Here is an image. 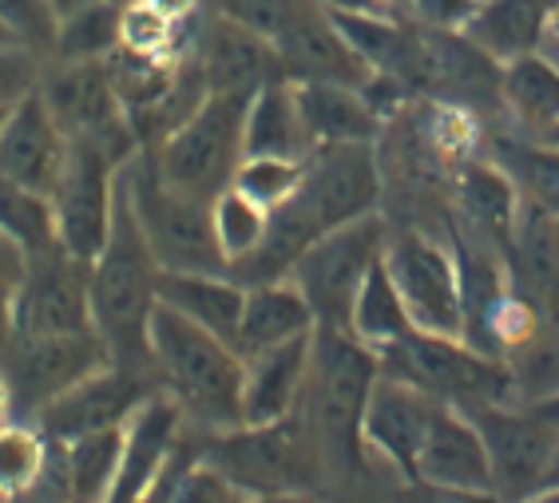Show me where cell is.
<instances>
[{
    "label": "cell",
    "instance_id": "1",
    "mask_svg": "<svg viewBox=\"0 0 559 503\" xmlns=\"http://www.w3.org/2000/svg\"><path fill=\"white\" fill-rule=\"evenodd\" d=\"M159 262L151 254L135 206H131L123 167L116 187V218L104 250L92 262V322L116 364L147 369L151 364V313L159 306Z\"/></svg>",
    "mask_w": 559,
    "mask_h": 503
},
{
    "label": "cell",
    "instance_id": "2",
    "mask_svg": "<svg viewBox=\"0 0 559 503\" xmlns=\"http://www.w3.org/2000/svg\"><path fill=\"white\" fill-rule=\"evenodd\" d=\"M151 369L159 373L163 393L175 396L183 417L206 429L226 432L242 424V381L247 361L218 333L187 322L171 306H155L151 313Z\"/></svg>",
    "mask_w": 559,
    "mask_h": 503
},
{
    "label": "cell",
    "instance_id": "3",
    "mask_svg": "<svg viewBox=\"0 0 559 503\" xmlns=\"http://www.w3.org/2000/svg\"><path fill=\"white\" fill-rule=\"evenodd\" d=\"M377 361H381V373L401 376L464 412L485 405H516L512 364L464 337L413 330L389 349H381Z\"/></svg>",
    "mask_w": 559,
    "mask_h": 503
},
{
    "label": "cell",
    "instance_id": "4",
    "mask_svg": "<svg viewBox=\"0 0 559 503\" xmlns=\"http://www.w3.org/2000/svg\"><path fill=\"white\" fill-rule=\"evenodd\" d=\"M123 182H128L131 206L140 218L147 247L159 262V270H179V274H230L223 247L215 238V218L211 203L175 191L159 179L151 151L143 147L131 163H123Z\"/></svg>",
    "mask_w": 559,
    "mask_h": 503
},
{
    "label": "cell",
    "instance_id": "5",
    "mask_svg": "<svg viewBox=\"0 0 559 503\" xmlns=\"http://www.w3.org/2000/svg\"><path fill=\"white\" fill-rule=\"evenodd\" d=\"M247 104L238 96H211L179 123V128L159 140L151 151L155 171L167 187L215 203L218 194L235 182L238 163H242V123H247Z\"/></svg>",
    "mask_w": 559,
    "mask_h": 503
},
{
    "label": "cell",
    "instance_id": "6",
    "mask_svg": "<svg viewBox=\"0 0 559 503\" xmlns=\"http://www.w3.org/2000/svg\"><path fill=\"white\" fill-rule=\"evenodd\" d=\"M40 96L68 143H84L116 163H131L143 151L104 60H56L44 72Z\"/></svg>",
    "mask_w": 559,
    "mask_h": 503
},
{
    "label": "cell",
    "instance_id": "7",
    "mask_svg": "<svg viewBox=\"0 0 559 503\" xmlns=\"http://www.w3.org/2000/svg\"><path fill=\"white\" fill-rule=\"evenodd\" d=\"M385 242L389 230L381 215H366L313 238L310 250L290 270V282L306 294L318 325L349 330V310H354L357 289L366 286L369 270L381 262Z\"/></svg>",
    "mask_w": 559,
    "mask_h": 503
},
{
    "label": "cell",
    "instance_id": "8",
    "mask_svg": "<svg viewBox=\"0 0 559 503\" xmlns=\"http://www.w3.org/2000/svg\"><path fill=\"white\" fill-rule=\"evenodd\" d=\"M381 361L369 345H361L349 330L318 325L313 333V373L310 405L318 432L325 444H334L342 456L361 452V417H366L369 393H373Z\"/></svg>",
    "mask_w": 559,
    "mask_h": 503
},
{
    "label": "cell",
    "instance_id": "9",
    "mask_svg": "<svg viewBox=\"0 0 559 503\" xmlns=\"http://www.w3.org/2000/svg\"><path fill=\"white\" fill-rule=\"evenodd\" d=\"M203 460L215 464L247 495L306 492L313 480V444L298 412L274 424H238L218 432Z\"/></svg>",
    "mask_w": 559,
    "mask_h": 503
},
{
    "label": "cell",
    "instance_id": "10",
    "mask_svg": "<svg viewBox=\"0 0 559 503\" xmlns=\"http://www.w3.org/2000/svg\"><path fill=\"white\" fill-rule=\"evenodd\" d=\"M385 266L409 306L417 330L464 337L468 333V306H464V274L456 258L429 238L425 230H397L385 242ZM468 342V337H464Z\"/></svg>",
    "mask_w": 559,
    "mask_h": 503
},
{
    "label": "cell",
    "instance_id": "11",
    "mask_svg": "<svg viewBox=\"0 0 559 503\" xmlns=\"http://www.w3.org/2000/svg\"><path fill=\"white\" fill-rule=\"evenodd\" d=\"M96 330L92 322V262H80L60 242L28 254L24 282L12 298L9 337H64Z\"/></svg>",
    "mask_w": 559,
    "mask_h": 503
},
{
    "label": "cell",
    "instance_id": "12",
    "mask_svg": "<svg viewBox=\"0 0 559 503\" xmlns=\"http://www.w3.org/2000/svg\"><path fill=\"white\" fill-rule=\"evenodd\" d=\"M0 364L9 376L16 412L36 417L60 393L111 364V354L96 330L64 333V337H9V357Z\"/></svg>",
    "mask_w": 559,
    "mask_h": 503
},
{
    "label": "cell",
    "instance_id": "13",
    "mask_svg": "<svg viewBox=\"0 0 559 503\" xmlns=\"http://www.w3.org/2000/svg\"><path fill=\"white\" fill-rule=\"evenodd\" d=\"M473 420L485 432L492 460V492L504 503H520L548 483L559 448V429L527 405L473 408Z\"/></svg>",
    "mask_w": 559,
    "mask_h": 503
},
{
    "label": "cell",
    "instance_id": "14",
    "mask_svg": "<svg viewBox=\"0 0 559 503\" xmlns=\"http://www.w3.org/2000/svg\"><path fill=\"white\" fill-rule=\"evenodd\" d=\"M119 167L111 155L84 143H72L68 167L52 191V215H56V242L75 254L80 262H96L111 235L116 218V187Z\"/></svg>",
    "mask_w": 559,
    "mask_h": 503
},
{
    "label": "cell",
    "instance_id": "15",
    "mask_svg": "<svg viewBox=\"0 0 559 503\" xmlns=\"http://www.w3.org/2000/svg\"><path fill=\"white\" fill-rule=\"evenodd\" d=\"M318 230L357 223L377 215L381 199V171H377L373 143H345V147H318L306 159V179L294 194Z\"/></svg>",
    "mask_w": 559,
    "mask_h": 503
},
{
    "label": "cell",
    "instance_id": "16",
    "mask_svg": "<svg viewBox=\"0 0 559 503\" xmlns=\"http://www.w3.org/2000/svg\"><path fill=\"white\" fill-rule=\"evenodd\" d=\"M147 396L151 388L143 385L140 369L111 361L99 373L84 376L68 393H60L52 405H44L36 412V429L52 440V444H68V440L87 436V432L123 429Z\"/></svg>",
    "mask_w": 559,
    "mask_h": 503
},
{
    "label": "cell",
    "instance_id": "17",
    "mask_svg": "<svg viewBox=\"0 0 559 503\" xmlns=\"http://www.w3.org/2000/svg\"><path fill=\"white\" fill-rule=\"evenodd\" d=\"M437 408H441V400L425 388L409 385L393 373H381L373 393H369L366 417H361V448L373 452L381 464H389L401 480H413L417 452L425 444V432H429Z\"/></svg>",
    "mask_w": 559,
    "mask_h": 503
},
{
    "label": "cell",
    "instance_id": "18",
    "mask_svg": "<svg viewBox=\"0 0 559 503\" xmlns=\"http://www.w3.org/2000/svg\"><path fill=\"white\" fill-rule=\"evenodd\" d=\"M68 155H72V143L60 131L40 92L21 99L0 123V175L28 191L52 199L56 182L68 167Z\"/></svg>",
    "mask_w": 559,
    "mask_h": 503
},
{
    "label": "cell",
    "instance_id": "19",
    "mask_svg": "<svg viewBox=\"0 0 559 503\" xmlns=\"http://www.w3.org/2000/svg\"><path fill=\"white\" fill-rule=\"evenodd\" d=\"M270 44L278 52L286 80H334V84H354V87H366L373 80L369 64L345 44L334 16L318 0H306L294 12V21Z\"/></svg>",
    "mask_w": 559,
    "mask_h": 503
},
{
    "label": "cell",
    "instance_id": "20",
    "mask_svg": "<svg viewBox=\"0 0 559 503\" xmlns=\"http://www.w3.org/2000/svg\"><path fill=\"white\" fill-rule=\"evenodd\" d=\"M409 483L492 492V460H488L485 432L473 420V412L441 400L417 452V468H413Z\"/></svg>",
    "mask_w": 559,
    "mask_h": 503
},
{
    "label": "cell",
    "instance_id": "21",
    "mask_svg": "<svg viewBox=\"0 0 559 503\" xmlns=\"http://www.w3.org/2000/svg\"><path fill=\"white\" fill-rule=\"evenodd\" d=\"M318 333V330H313ZM313 333L247 357L242 381V424H274L298 412L301 396L310 393L313 373Z\"/></svg>",
    "mask_w": 559,
    "mask_h": 503
},
{
    "label": "cell",
    "instance_id": "22",
    "mask_svg": "<svg viewBox=\"0 0 559 503\" xmlns=\"http://www.w3.org/2000/svg\"><path fill=\"white\" fill-rule=\"evenodd\" d=\"M199 68H203L206 87L215 96L238 99H250L259 87L274 84V80H286L274 44L254 33V28H247V24L226 21V16H215L211 28H206Z\"/></svg>",
    "mask_w": 559,
    "mask_h": 503
},
{
    "label": "cell",
    "instance_id": "23",
    "mask_svg": "<svg viewBox=\"0 0 559 503\" xmlns=\"http://www.w3.org/2000/svg\"><path fill=\"white\" fill-rule=\"evenodd\" d=\"M301 123L310 147H345V143H377L381 108L366 87L334 84V80H294Z\"/></svg>",
    "mask_w": 559,
    "mask_h": 503
},
{
    "label": "cell",
    "instance_id": "24",
    "mask_svg": "<svg viewBox=\"0 0 559 503\" xmlns=\"http://www.w3.org/2000/svg\"><path fill=\"white\" fill-rule=\"evenodd\" d=\"M504 262L512 274V294L527 301L544 322L559 318V218L524 203Z\"/></svg>",
    "mask_w": 559,
    "mask_h": 503
},
{
    "label": "cell",
    "instance_id": "25",
    "mask_svg": "<svg viewBox=\"0 0 559 503\" xmlns=\"http://www.w3.org/2000/svg\"><path fill=\"white\" fill-rule=\"evenodd\" d=\"M313 330H318V318H313L306 294L290 278L259 282V286H247V306H242L235 349L247 361L262 349H274V345L294 342V337Z\"/></svg>",
    "mask_w": 559,
    "mask_h": 503
},
{
    "label": "cell",
    "instance_id": "26",
    "mask_svg": "<svg viewBox=\"0 0 559 503\" xmlns=\"http://www.w3.org/2000/svg\"><path fill=\"white\" fill-rule=\"evenodd\" d=\"M159 301L183 313L187 322L218 333L223 342H238L242 325V306H247V286L235 274H179L163 270L159 274Z\"/></svg>",
    "mask_w": 559,
    "mask_h": 503
},
{
    "label": "cell",
    "instance_id": "27",
    "mask_svg": "<svg viewBox=\"0 0 559 503\" xmlns=\"http://www.w3.org/2000/svg\"><path fill=\"white\" fill-rule=\"evenodd\" d=\"M456 203L476 238H488L492 247L508 250L516 235L520 211H524V194L500 163H464L456 175Z\"/></svg>",
    "mask_w": 559,
    "mask_h": 503
},
{
    "label": "cell",
    "instance_id": "28",
    "mask_svg": "<svg viewBox=\"0 0 559 503\" xmlns=\"http://www.w3.org/2000/svg\"><path fill=\"white\" fill-rule=\"evenodd\" d=\"M242 159L250 155H274V159H310V135L301 123L294 80H274L259 87L247 104V123H242Z\"/></svg>",
    "mask_w": 559,
    "mask_h": 503
},
{
    "label": "cell",
    "instance_id": "29",
    "mask_svg": "<svg viewBox=\"0 0 559 503\" xmlns=\"http://www.w3.org/2000/svg\"><path fill=\"white\" fill-rule=\"evenodd\" d=\"M500 104L524 131L551 140L559 131V64L544 52L508 60L500 75Z\"/></svg>",
    "mask_w": 559,
    "mask_h": 503
},
{
    "label": "cell",
    "instance_id": "30",
    "mask_svg": "<svg viewBox=\"0 0 559 503\" xmlns=\"http://www.w3.org/2000/svg\"><path fill=\"white\" fill-rule=\"evenodd\" d=\"M548 16L551 0H485L464 36L508 64L516 56L539 52V40L548 36Z\"/></svg>",
    "mask_w": 559,
    "mask_h": 503
},
{
    "label": "cell",
    "instance_id": "31",
    "mask_svg": "<svg viewBox=\"0 0 559 503\" xmlns=\"http://www.w3.org/2000/svg\"><path fill=\"white\" fill-rule=\"evenodd\" d=\"M64 503H111L123 468V429H104L60 444Z\"/></svg>",
    "mask_w": 559,
    "mask_h": 503
},
{
    "label": "cell",
    "instance_id": "32",
    "mask_svg": "<svg viewBox=\"0 0 559 503\" xmlns=\"http://www.w3.org/2000/svg\"><path fill=\"white\" fill-rule=\"evenodd\" d=\"M413 330L417 325L409 318V306L401 298L397 282H393V274L385 266V254H381V262L369 270L366 286L357 289L354 310H349V333L361 345H369L373 354H381V349H389V345L401 342Z\"/></svg>",
    "mask_w": 559,
    "mask_h": 503
},
{
    "label": "cell",
    "instance_id": "33",
    "mask_svg": "<svg viewBox=\"0 0 559 503\" xmlns=\"http://www.w3.org/2000/svg\"><path fill=\"white\" fill-rule=\"evenodd\" d=\"M500 167L512 175L524 203L559 218V140L500 143Z\"/></svg>",
    "mask_w": 559,
    "mask_h": 503
},
{
    "label": "cell",
    "instance_id": "34",
    "mask_svg": "<svg viewBox=\"0 0 559 503\" xmlns=\"http://www.w3.org/2000/svg\"><path fill=\"white\" fill-rule=\"evenodd\" d=\"M52 440L36 424L12 420L0 429V500H21L52 468Z\"/></svg>",
    "mask_w": 559,
    "mask_h": 503
},
{
    "label": "cell",
    "instance_id": "35",
    "mask_svg": "<svg viewBox=\"0 0 559 503\" xmlns=\"http://www.w3.org/2000/svg\"><path fill=\"white\" fill-rule=\"evenodd\" d=\"M119 12L123 4L87 0L75 12L60 16L52 60H104L119 48Z\"/></svg>",
    "mask_w": 559,
    "mask_h": 503
},
{
    "label": "cell",
    "instance_id": "36",
    "mask_svg": "<svg viewBox=\"0 0 559 503\" xmlns=\"http://www.w3.org/2000/svg\"><path fill=\"white\" fill-rule=\"evenodd\" d=\"M0 235H9L28 254H40V250L56 247L52 199L0 175Z\"/></svg>",
    "mask_w": 559,
    "mask_h": 503
},
{
    "label": "cell",
    "instance_id": "37",
    "mask_svg": "<svg viewBox=\"0 0 559 503\" xmlns=\"http://www.w3.org/2000/svg\"><path fill=\"white\" fill-rule=\"evenodd\" d=\"M516 381V405H536L559 393V318L539 325L524 345L504 357Z\"/></svg>",
    "mask_w": 559,
    "mask_h": 503
},
{
    "label": "cell",
    "instance_id": "38",
    "mask_svg": "<svg viewBox=\"0 0 559 503\" xmlns=\"http://www.w3.org/2000/svg\"><path fill=\"white\" fill-rule=\"evenodd\" d=\"M211 218H215V238H218V247H223L226 262H230V270H235L238 262H247V258L262 247L266 226H270L266 206H259L250 194L238 191V187H226L215 203H211Z\"/></svg>",
    "mask_w": 559,
    "mask_h": 503
},
{
    "label": "cell",
    "instance_id": "39",
    "mask_svg": "<svg viewBox=\"0 0 559 503\" xmlns=\"http://www.w3.org/2000/svg\"><path fill=\"white\" fill-rule=\"evenodd\" d=\"M238 483H230L215 464H206L203 456L187 468H171L163 476V483L151 492L147 503H250Z\"/></svg>",
    "mask_w": 559,
    "mask_h": 503
},
{
    "label": "cell",
    "instance_id": "40",
    "mask_svg": "<svg viewBox=\"0 0 559 503\" xmlns=\"http://www.w3.org/2000/svg\"><path fill=\"white\" fill-rule=\"evenodd\" d=\"M301 179H306V159H274V155H250L238 163L235 182L242 194H250L259 206L278 211L282 203H290L298 194Z\"/></svg>",
    "mask_w": 559,
    "mask_h": 503
},
{
    "label": "cell",
    "instance_id": "41",
    "mask_svg": "<svg viewBox=\"0 0 559 503\" xmlns=\"http://www.w3.org/2000/svg\"><path fill=\"white\" fill-rule=\"evenodd\" d=\"M0 24L24 48H33L40 56L56 52L60 9H56L52 0H0Z\"/></svg>",
    "mask_w": 559,
    "mask_h": 503
},
{
    "label": "cell",
    "instance_id": "42",
    "mask_svg": "<svg viewBox=\"0 0 559 503\" xmlns=\"http://www.w3.org/2000/svg\"><path fill=\"white\" fill-rule=\"evenodd\" d=\"M175 24L179 21L163 16L159 9H151L143 0H131L119 12V44L143 56H167V48L175 40Z\"/></svg>",
    "mask_w": 559,
    "mask_h": 503
},
{
    "label": "cell",
    "instance_id": "43",
    "mask_svg": "<svg viewBox=\"0 0 559 503\" xmlns=\"http://www.w3.org/2000/svg\"><path fill=\"white\" fill-rule=\"evenodd\" d=\"M44 84V56L24 44H0V108L9 111L21 99L36 96Z\"/></svg>",
    "mask_w": 559,
    "mask_h": 503
},
{
    "label": "cell",
    "instance_id": "44",
    "mask_svg": "<svg viewBox=\"0 0 559 503\" xmlns=\"http://www.w3.org/2000/svg\"><path fill=\"white\" fill-rule=\"evenodd\" d=\"M480 4H485V0H409L405 9L417 16L420 28H449V33H464Z\"/></svg>",
    "mask_w": 559,
    "mask_h": 503
},
{
    "label": "cell",
    "instance_id": "45",
    "mask_svg": "<svg viewBox=\"0 0 559 503\" xmlns=\"http://www.w3.org/2000/svg\"><path fill=\"white\" fill-rule=\"evenodd\" d=\"M409 503H504L496 492L476 488H432V483H409Z\"/></svg>",
    "mask_w": 559,
    "mask_h": 503
},
{
    "label": "cell",
    "instance_id": "46",
    "mask_svg": "<svg viewBox=\"0 0 559 503\" xmlns=\"http://www.w3.org/2000/svg\"><path fill=\"white\" fill-rule=\"evenodd\" d=\"M325 12H393L385 0H318Z\"/></svg>",
    "mask_w": 559,
    "mask_h": 503
},
{
    "label": "cell",
    "instance_id": "47",
    "mask_svg": "<svg viewBox=\"0 0 559 503\" xmlns=\"http://www.w3.org/2000/svg\"><path fill=\"white\" fill-rule=\"evenodd\" d=\"M143 4L159 9L163 16H171V21H183L187 12H194V4H199V0H143Z\"/></svg>",
    "mask_w": 559,
    "mask_h": 503
},
{
    "label": "cell",
    "instance_id": "48",
    "mask_svg": "<svg viewBox=\"0 0 559 503\" xmlns=\"http://www.w3.org/2000/svg\"><path fill=\"white\" fill-rule=\"evenodd\" d=\"M16 417V405H12V388H9V376H4V364H0V429L12 424Z\"/></svg>",
    "mask_w": 559,
    "mask_h": 503
},
{
    "label": "cell",
    "instance_id": "49",
    "mask_svg": "<svg viewBox=\"0 0 559 503\" xmlns=\"http://www.w3.org/2000/svg\"><path fill=\"white\" fill-rule=\"evenodd\" d=\"M250 503H322V500H313L310 492H270V495H254Z\"/></svg>",
    "mask_w": 559,
    "mask_h": 503
},
{
    "label": "cell",
    "instance_id": "50",
    "mask_svg": "<svg viewBox=\"0 0 559 503\" xmlns=\"http://www.w3.org/2000/svg\"><path fill=\"white\" fill-rule=\"evenodd\" d=\"M527 408H536L539 417L551 420V424L559 429V393H556V396H548V400H536V405H527Z\"/></svg>",
    "mask_w": 559,
    "mask_h": 503
},
{
    "label": "cell",
    "instance_id": "51",
    "mask_svg": "<svg viewBox=\"0 0 559 503\" xmlns=\"http://www.w3.org/2000/svg\"><path fill=\"white\" fill-rule=\"evenodd\" d=\"M520 503H559V483H548V488H539V492H532Z\"/></svg>",
    "mask_w": 559,
    "mask_h": 503
},
{
    "label": "cell",
    "instance_id": "52",
    "mask_svg": "<svg viewBox=\"0 0 559 503\" xmlns=\"http://www.w3.org/2000/svg\"><path fill=\"white\" fill-rule=\"evenodd\" d=\"M548 36L559 44V4H551V16H548Z\"/></svg>",
    "mask_w": 559,
    "mask_h": 503
},
{
    "label": "cell",
    "instance_id": "53",
    "mask_svg": "<svg viewBox=\"0 0 559 503\" xmlns=\"http://www.w3.org/2000/svg\"><path fill=\"white\" fill-rule=\"evenodd\" d=\"M56 9H60V16H68V12H75L80 4H87V0H52Z\"/></svg>",
    "mask_w": 559,
    "mask_h": 503
},
{
    "label": "cell",
    "instance_id": "54",
    "mask_svg": "<svg viewBox=\"0 0 559 503\" xmlns=\"http://www.w3.org/2000/svg\"><path fill=\"white\" fill-rule=\"evenodd\" d=\"M548 483H559V448H556V460H551V471H548ZM544 483V488H548Z\"/></svg>",
    "mask_w": 559,
    "mask_h": 503
},
{
    "label": "cell",
    "instance_id": "55",
    "mask_svg": "<svg viewBox=\"0 0 559 503\" xmlns=\"http://www.w3.org/2000/svg\"><path fill=\"white\" fill-rule=\"evenodd\" d=\"M389 9H405V4H409V0H385Z\"/></svg>",
    "mask_w": 559,
    "mask_h": 503
},
{
    "label": "cell",
    "instance_id": "56",
    "mask_svg": "<svg viewBox=\"0 0 559 503\" xmlns=\"http://www.w3.org/2000/svg\"><path fill=\"white\" fill-rule=\"evenodd\" d=\"M0 44H16V40H12L9 33H4V24H0Z\"/></svg>",
    "mask_w": 559,
    "mask_h": 503
},
{
    "label": "cell",
    "instance_id": "57",
    "mask_svg": "<svg viewBox=\"0 0 559 503\" xmlns=\"http://www.w3.org/2000/svg\"><path fill=\"white\" fill-rule=\"evenodd\" d=\"M12 111V108H9ZM9 111H4V108H0V123H4V116H9Z\"/></svg>",
    "mask_w": 559,
    "mask_h": 503
},
{
    "label": "cell",
    "instance_id": "58",
    "mask_svg": "<svg viewBox=\"0 0 559 503\" xmlns=\"http://www.w3.org/2000/svg\"><path fill=\"white\" fill-rule=\"evenodd\" d=\"M111 4H131V0H111Z\"/></svg>",
    "mask_w": 559,
    "mask_h": 503
},
{
    "label": "cell",
    "instance_id": "59",
    "mask_svg": "<svg viewBox=\"0 0 559 503\" xmlns=\"http://www.w3.org/2000/svg\"><path fill=\"white\" fill-rule=\"evenodd\" d=\"M551 140H559V131H556V135H551Z\"/></svg>",
    "mask_w": 559,
    "mask_h": 503
}]
</instances>
